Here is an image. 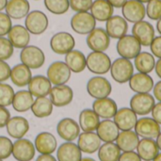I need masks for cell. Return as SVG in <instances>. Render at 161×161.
Instances as JSON below:
<instances>
[{"instance_id": "1", "label": "cell", "mask_w": 161, "mask_h": 161, "mask_svg": "<svg viewBox=\"0 0 161 161\" xmlns=\"http://www.w3.org/2000/svg\"><path fill=\"white\" fill-rule=\"evenodd\" d=\"M111 63L112 61L109 56L105 52L92 51L86 57V65L88 70L96 75L108 74L110 70Z\"/></svg>"}, {"instance_id": "2", "label": "cell", "mask_w": 161, "mask_h": 161, "mask_svg": "<svg viewBox=\"0 0 161 161\" xmlns=\"http://www.w3.org/2000/svg\"><path fill=\"white\" fill-rule=\"evenodd\" d=\"M135 67L130 59L118 58H116L110 66V75L113 80L119 84L127 83L132 75H134Z\"/></svg>"}, {"instance_id": "3", "label": "cell", "mask_w": 161, "mask_h": 161, "mask_svg": "<svg viewBox=\"0 0 161 161\" xmlns=\"http://www.w3.org/2000/svg\"><path fill=\"white\" fill-rule=\"evenodd\" d=\"M87 92L94 99L109 97L112 92V86L109 80L102 75L91 77L87 82Z\"/></svg>"}, {"instance_id": "4", "label": "cell", "mask_w": 161, "mask_h": 161, "mask_svg": "<svg viewBox=\"0 0 161 161\" xmlns=\"http://www.w3.org/2000/svg\"><path fill=\"white\" fill-rule=\"evenodd\" d=\"M21 63L25 64L31 70L42 68L45 62L43 51L36 45H27L20 52Z\"/></svg>"}, {"instance_id": "5", "label": "cell", "mask_w": 161, "mask_h": 161, "mask_svg": "<svg viewBox=\"0 0 161 161\" xmlns=\"http://www.w3.org/2000/svg\"><path fill=\"white\" fill-rule=\"evenodd\" d=\"M116 50L121 58L134 59L142 52V44L132 34H126L118 40Z\"/></svg>"}, {"instance_id": "6", "label": "cell", "mask_w": 161, "mask_h": 161, "mask_svg": "<svg viewBox=\"0 0 161 161\" xmlns=\"http://www.w3.org/2000/svg\"><path fill=\"white\" fill-rule=\"evenodd\" d=\"M72 29L79 35H88L96 27V20L89 11L76 12L71 18Z\"/></svg>"}, {"instance_id": "7", "label": "cell", "mask_w": 161, "mask_h": 161, "mask_svg": "<svg viewBox=\"0 0 161 161\" xmlns=\"http://www.w3.org/2000/svg\"><path fill=\"white\" fill-rule=\"evenodd\" d=\"M72 75V72L69 67L63 61H54L51 63L46 71V76L54 86L66 84Z\"/></svg>"}, {"instance_id": "8", "label": "cell", "mask_w": 161, "mask_h": 161, "mask_svg": "<svg viewBox=\"0 0 161 161\" xmlns=\"http://www.w3.org/2000/svg\"><path fill=\"white\" fill-rule=\"evenodd\" d=\"M49 21L46 14L41 10H32L26 15L25 26L30 34L41 35L48 28Z\"/></svg>"}, {"instance_id": "9", "label": "cell", "mask_w": 161, "mask_h": 161, "mask_svg": "<svg viewBox=\"0 0 161 161\" xmlns=\"http://www.w3.org/2000/svg\"><path fill=\"white\" fill-rule=\"evenodd\" d=\"M75 40L72 34L66 31H60L54 34L50 40L51 50L57 55H66L75 49Z\"/></svg>"}, {"instance_id": "10", "label": "cell", "mask_w": 161, "mask_h": 161, "mask_svg": "<svg viewBox=\"0 0 161 161\" xmlns=\"http://www.w3.org/2000/svg\"><path fill=\"white\" fill-rule=\"evenodd\" d=\"M156 105L155 97L150 93H135L129 102V108L140 116H146L152 112Z\"/></svg>"}, {"instance_id": "11", "label": "cell", "mask_w": 161, "mask_h": 161, "mask_svg": "<svg viewBox=\"0 0 161 161\" xmlns=\"http://www.w3.org/2000/svg\"><path fill=\"white\" fill-rule=\"evenodd\" d=\"M134 131L142 139L156 140L161 132V125L152 117H142L138 119Z\"/></svg>"}, {"instance_id": "12", "label": "cell", "mask_w": 161, "mask_h": 161, "mask_svg": "<svg viewBox=\"0 0 161 161\" xmlns=\"http://www.w3.org/2000/svg\"><path fill=\"white\" fill-rule=\"evenodd\" d=\"M86 42L92 51L105 52L110 45V37L108 35L105 28L95 27L87 35Z\"/></svg>"}, {"instance_id": "13", "label": "cell", "mask_w": 161, "mask_h": 161, "mask_svg": "<svg viewBox=\"0 0 161 161\" xmlns=\"http://www.w3.org/2000/svg\"><path fill=\"white\" fill-rule=\"evenodd\" d=\"M132 35L140 42L142 46H150L156 37V31L150 22L142 20L133 25Z\"/></svg>"}, {"instance_id": "14", "label": "cell", "mask_w": 161, "mask_h": 161, "mask_svg": "<svg viewBox=\"0 0 161 161\" xmlns=\"http://www.w3.org/2000/svg\"><path fill=\"white\" fill-rule=\"evenodd\" d=\"M122 14L128 23H138L146 16L145 5L138 0H127L122 7Z\"/></svg>"}, {"instance_id": "15", "label": "cell", "mask_w": 161, "mask_h": 161, "mask_svg": "<svg viewBox=\"0 0 161 161\" xmlns=\"http://www.w3.org/2000/svg\"><path fill=\"white\" fill-rule=\"evenodd\" d=\"M36 148L33 142L27 139H19L13 142L12 156L17 161H31L35 158Z\"/></svg>"}, {"instance_id": "16", "label": "cell", "mask_w": 161, "mask_h": 161, "mask_svg": "<svg viewBox=\"0 0 161 161\" xmlns=\"http://www.w3.org/2000/svg\"><path fill=\"white\" fill-rule=\"evenodd\" d=\"M49 98L54 107L63 108L70 105L74 99V92L68 85L54 86L49 93Z\"/></svg>"}, {"instance_id": "17", "label": "cell", "mask_w": 161, "mask_h": 161, "mask_svg": "<svg viewBox=\"0 0 161 161\" xmlns=\"http://www.w3.org/2000/svg\"><path fill=\"white\" fill-rule=\"evenodd\" d=\"M80 126L72 118H63L57 125V133L65 142L75 141L80 134Z\"/></svg>"}, {"instance_id": "18", "label": "cell", "mask_w": 161, "mask_h": 161, "mask_svg": "<svg viewBox=\"0 0 161 161\" xmlns=\"http://www.w3.org/2000/svg\"><path fill=\"white\" fill-rule=\"evenodd\" d=\"M113 121L120 131L133 130L138 121V115L130 108H121L114 115Z\"/></svg>"}, {"instance_id": "19", "label": "cell", "mask_w": 161, "mask_h": 161, "mask_svg": "<svg viewBox=\"0 0 161 161\" xmlns=\"http://www.w3.org/2000/svg\"><path fill=\"white\" fill-rule=\"evenodd\" d=\"M106 31L110 39L119 40L128 32V22L120 15H113L106 22Z\"/></svg>"}, {"instance_id": "20", "label": "cell", "mask_w": 161, "mask_h": 161, "mask_svg": "<svg viewBox=\"0 0 161 161\" xmlns=\"http://www.w3.org/2000/svg\"><path fill=\"white\" fill-rule=\"evenodd\" d=\"M129 88L135 93H148L153 91L154 79L149 74L137 73L132 75L128 81Z\"/></svg>"}, {"instance_id": "21", "label": "cell", "mask_w": 161, "mask_h": 161, "mask_svg": "<svg viewBox=\"0 0 161 161\" xmlns=\"http://www.w3.org/2000/svg\"><path fill=\"white\" fill-rule=\"evenodd\" d=\"M34 145L41 155H52L58 149V141L50 132H41L36 136Z\"/></svg>"}, {"instance_id": "22", "label": "cell", "mask_w": 161, "mask_h": 161, "mask_svg": "<svg viewBox=\"0 0 161 161\" xmlns=\"http://www.w3.org/2000/svg\"><path fill=\"white\" fill-rule=\"evenodd\" d=\"M92 109L100 117V119H112L118 110V106L113 99L105 97L95 99L92 103Z\"/></svg>"}, {"instance_id": "23", "label": "cell", "mask_w": 161, "mask_h": 161, "mask_svg": "<svg viewBox=\"0 0 161 161\" xmlns=\"http://www.w3.org/2000/svg\"><path fill=\"white\" fill-rule=\"evenodd\" d=\"M102 144V141L96 132H83L77 138V146L82 153L94 154L98 151Z\"/></svg>"}, {"instance_id": "24", "label": "cell", "mask_w": 161, "mask_h": 161, "mask_svg": "<svg viewBox=\"0 0 161 161\" xmlns=\"http://www.w3.org/2000/svg\"><path fill=\"white\" fill-rule=\"evenodd\" d=\"M8 135L15 140H19L24 138L28 130H29V124L28 121L22 117V116H14L10 117L7 125H6Z\"/></svg>"}, {"instance_id": "25", "label": "cell", "mask_w": 161, "mask_h": 161, "mask_svg": "<svg viewBox=\"0 0 161 161\" xmlns=\"http://www.w3.org/2000/svg\"><path fill=\"white\" fill-rule=\"evenodd\" d=\"M8 39L14 48L23 49L29 44L30 33L22 25H12L8 33Z\"/></svg>"}, {"instance_id": "26", "label": "cell", "mask_w": 161, "mask_h": 161, "mask_svg": "<svg viewBox=\"0 0 161 161\" xmlns=\"http://www.w3.org/2000/svg\"><path fill=\"white\" fill-rule=\"evenodd\" d=\"M27 87L29 92L37 98L49 95L52 89V84L47 78V76L37 75L35 76H32Z\"/></svg>"}, {"instance_id": "27", "label": "cell", "mask_w": 161, "mask_h": 161, "mask_svg": "<svg viewBox=\"0 0 161 161\" xmlns=\"http://www.w3.org/2000/svg\"><path fill=\"white\" fill-rule=\"evenodd\" d=\"M120 129L111 119H105L100 121L96 129V134L103 142H115Z\"/></svg>"}, {"instance_id": "28", "label": "cell", "mask_w": 161, "mask_h": 161, "mask_svg": "<svg viewBox=\"0 0 161 161\" xmlns=\"http://www.w3.org/2000/svg\"><path fill=\"white\" fill-rule=\"evenodd\" d=\"M81 158L82 152L73 142H65L57 149L58 161H80Z\"/></svg>"}, {"instance_id": "29", "label": "cell", "mask_w": 161, "mask_h": 161, "mask_svg": "<svg viewBox=\"0 0 161 161\" xmlns=\"http://www.w3.org/2000/svg\"><path fill=\"white\" fill-rule=\"evenodd\" d=\"M5 10L11 19L20 20L29 13L30 5L28 0H8Z\"/></svg>"}, {"instance_id": "30", "label": "cell", "mask_w": 161, "mask_h": 161, "mask_svg": "<svg viewBox=\"0 0 161 161\" xmlns=\"http://www.w3.org/2000/svg\"><path fill=\"white\" fill-rule=\"evenodd\" d=\"M9 78L15 86L24 88L28 85L30 79L32 78L31 69L23 63L16 64L10 70Z\"/></svg>"}, {"instance_id": "31", "label": "cell", "mask_w": 161, "mask_h": 161, "mask_svg": "<svg viewBox=\"0 0 161 161\" xmlns=\"http://www.w3.org/2000/svg\"><path fill=\"white\" fill-rule=\"evenodd\" d=\"M140 142V137L133 130L120 131L115 143L122 152L135 151Z\"/></svg>"}, {"instance_id": "32", "label": "cell", "mask_w": 161, "mask_h": 161, "mask_svg": "<svg viewBox=\"0 0 161 161\" xmlns=\"http://www.w3.org/2000/svg\"><path fill=\"white\" fill-rule=\"evenodd\" d=\"M90 10L98 22H107L114 13V8L108 0H94Z\"/></svg>"}, {"instance_id": "33", "label": "cell", "mask_w": 161, "mask_h": 161, "mask_svg": "<svg viewBox=\"0 0 161 161\" xmlns=\"http://www.w3.org/2000/svg\"><path fill=\"white\" fill-rule=\"evenodd\" d=\"M136 150L142 161H153L159 154V148L157 144V142L153 139L140 140Z\"/></svg>"}, {"instance_id": "34", "label": "cell", "mask_w": 161, "mask_h": 161, "mask_svg": "<svg viewBox=\"0 0 161 161\" xmlns=\"http://www.w3.org/2000/svg\"><path fill=\"white\" fill-rule=\"evenodd\" d=\"M100 123V117L93 111L92 108L83 109L78 117V125L83 132L96 131Z\"/></svg>"}, {"instance_id": "35", "label": "cell", "mask_w": 161, "mask_h": 161, "mask_svg": "<svg viewBox=\"0 0 161 161\" xmlns=\"http://www.w3.org/2000/svg\"><path fill=\"white\" fill-rule=\"evenodd\" d=\"M64 62L69 67L71 72L75 74L82 73L87 68L85 55L76 49H73L65 55Z\"/></svg>"}, {"instance_id": "36", "label": "cell", "mask_w": 161, "mask_h": 161, "mask_svg": "<svg viewBox=\"0 0 161 161\" xmlns=\"http://www.w3.org/2000/svg\"><path fill=\"white\" fill-rule=\"evenodd\" d=\"M34 100V96L29 92L28 90H21L15 92L11 106L17 112H26L31 109Z\"/></svg>"}, {"instance_id": "37", "label": "cell", "mask_w": 161, "mask_h": 161, "mask_svg": "<svg viewBox=\"0 0 161 161\" xmlns=\"http://www.w3.org/2000/svg\"><path fill=\"white\" fill-rule=\"evenodd\" d=\"M156 59L152 53L150 52H141L134 58V67L139 73L150 74L155 70Z\"/></svg>"}, {"instance_id": "38", "label": "cell", "mask_w": 161, "mask_h": 161, "mask_svg": "<svg viewBox=\"0 0 161 161\" xmlns=\"http://www.w3.org/2000/svg\"><path fill=\"white\" fill-rule=\"evenodd\" d=\"M54 105L51 102L50 98L47 96L37 97L34 100V103L31 107V111L33 115L37 118L42 119L49 117L53 112Z\"/></svg>"}, {"instance_id": "39", "label": "cell", "mask_w": 161, "mask_h": 161, "mask_svg": "<svg viewBox=\"0 0 161 161\" xmlns=\"http://www.w3.org/2000/svg\"><path fill=\"white\" fill-rule=\"evenodd\" d=\"M97 152L100 161H118L122 154L115 142H104Z\"/></svg>"}, {"instance_id": "40", "label": "cell", "mask_w": 161, "mask_h": 161, "mask_svg": "<svg viewBox=\"0 0 161 161\" xmlns=\"http://www.w3.org/2000/svg\"><path fill=\"white\" fill-rule=\"evenodd\" d=\"M46 9L56 15H61L70 8L69 0H44Z\"/></svg>"}, {"instance_id": "41", "label": "cell", "mask_w": 161, "mask_h": 161, "mask_svg": "<svg viewBox=\"0 0 161 161\" xmlns=\"http://www.w3.org/2000/svg\"><path fill=\"white\" fill-rule=\"evenodd\" d=\"M14 94H15L14 90L10 85L5 82H0V106L1 107L7 108L8 106H11Z\"/></svg>"}, {"instance_id": "42", "label": "cell", "mask_w": 161, "mask_h": 161, "mask_svg": "<svg viewBox=\"0 0 161 161\" xmlns=\"http://www.w3.org/2000/svg\"><path fill=\"white\" fill-rule=\"evenodd\" d=\"M146 16L153 21L161 18V0H150L145 6Z\"/></svg>"}, {"instance_id": "43", "label": "cell", "mask_w": 161, "mask_h": 161, "mask_svg": "<svg viewBox=\"0 0 161 161\" xmlns=\"http://www.w3.org/2000/svg\"><path fill=\"white\" fill-rule=\"evenodd\" d=\"M14 47L8 38L0 37V60H8L13 55Z\"/></svg>"}, {"instance_id": "44", "label": "cell", "mask_w": 161, "mask_h": 161, "mask_svg": "<svg viewBox=\"0 0 161 161\" xmlns=\"http://www.w3.org/2000/svg\"><path fill=\"white\" fill-rule=\"evenodd\" d=\"M13 142L5 136H0V159L8 158L12 154Z\"/></svg>"}, {"instance_id": "45", "label": "cell", "mask_w": 161, "mask_h": 161, "mask_svg": "<svg viewBox=\"0 0 161 161\" xmlns=\"http://www.w3.org/2000/svg\"><path fill=\"white\" fill-rule=\"evenodd\" d=\"M92 2V0H69L70 8L75 12L89 11Z\"/></svg>"}, {"instance_id": "46", "label": "cell", "mask_w": 161, "mask_h": 161, "mask_svg": "<svg viewBox=\"0 0 161 161\" xmlns=\"http://www.w3.org/2000/svg\"><path fill=\"white\" fill-rule=\"evenodd\" d=\"M12 26L11 18L6 13L0 11V37H5Z\"/></svg>"}, {"instance_id": "47", "label": "cell", "mask_w": 161, "mask_h": 161, "mask_svg": "<svg viewBox=\"0 0 161 161\" xmlns=\"http://www.w3.org/2000/svg\"><path fill=\"white\" fill-rule=\"evenodd\" d=\"M150 50L151 53L154 55L155 58H161V36H157L153 40V42L150 44Z\"/></svg>"}, {"instance_id": "48", "label": "cell", "mask_w": 161, "mask_h": 161, "mask_svg": "<svg viewBox=\"0 0 161 161\" xmlns=\"http://www.w3.org/2000/svg\"><path fill=\"white\" fill-rule=\"evenodd\" d=\"M10 66L5 60H0V82H5L9 78Z\"/></svg>"}, {"instance_id": "49", "label": "cell", "mask_w": 161, "mask_h": 161, "mask_svg": "<svg viewBox=\"0 0 161 161\" xmlns=\"http://www.w3.org/2000/svg\"><path fill=\"white\" fill-rule=\"evenodd\" d=\"M118 161H142L137 152L130 151V152H123L120 156Z\"/></svg>"}, {"instance_id": "50", "label": "cell", "mask_w": 161, "mask_h": 161, "mask_svg": "<svg viewBox=\"0 0 161 161\" xmlns=\"http://www.w3.org/2000/svg\"><path fill=\"white\" fill-rule=\"evenodd\" d=\"M9 119H10L9 110L5 107L0 106V128L6 127Z\"/></svg>"}, {"instance_id": "51", "label": "cell", "mask_w": 161, "mask_h": 161, "mask_svg": "<svg viewBox=\"0 0 161 161\" xmlns=\"http://www.w3.org/2000/svg\"><path fill=\"white\" fill-rule=\"evenodd\" d=\"M151 114H152V118L161 125V102L156 103V105L152 109Z\"/></svg>"}, {"instance_id": "52", "label": "cell", "mask_w": 161, "mask_h": 161, "mask_svg": "<svg viewBox=\"0 0 161 161\" xmlns=\"http://www.w3.org/2000/svg\"><path fill=\"white\" fill-rule=\"evenodd\" d=\"M153 96L155 97L156 100H158V102H161V79L154 85Z\"/></svg>"}, {"instance_id": "53", "label": "cell", "mask_w": 161, "mask_h": 161, "mask_svg": "<svg viewBox=\"0 0 161 161\" xmlns=\"http://www.w3.org/2000/svg\"><path fill=\"white\" fill-rule=\"evenodd\" d=\"M35 161H58L52 155H40Z\"/></svg>"}, {"instance_id": "54", "label": "cell", "mask_w": 161, "mask_h": 161, "mask_svg": "<svg viewBox=\"0 0 161 161\" xmlns=\"http://www.w3.org/2000/svg\"><path fill=\"white\" fill-rule=\"evenodd\" d=\"M111 5L112 7L115 8H122V7L125 4V2L127 0H108Z\"/></svg>"}, {"instance_id": "55", "label": "cell", "mask_w": 161, "mask_h": 161, "mask_svg": "<svg viewBox=\"0 0 161 161\" xmlns=\"http://www.w3.org/2000/svg\"><path fill=\"white\" fill-rule=\"evenodd\" d=\"M155 72H156L157 75L161 79V58H158V59L156 61Z\"/></svg>"}, {"instance_id": "56", "label": "cell", "mask_w": 161, "mask_h": 161, "mask_svg": "<svg viewBox=\"0 0 161 161\" xmlns=\"http://www.w3.org/2000/svg\"><path fill=\"white\" fill-rule=\"evenodd\" d=\"M7 3H8V0H0V11L5 9Z\"/></svg>"}, {"instance_id": "57", "label": "cell", "mask_w": 161, "mask_h": 161, "mask_svg": "<svg viewBox=\"0 0 161 161\" xmlns=\"http://www.w3.org/2000/svg\"><path fill=\"white\" fill-rule=\"evenodd\" d=\"M156 142H157V144L159 148V151H161V132L159 133V135L158 136V138L156 139Z\"/></svg>"}, {"instance_id": "58", "label": "cell", "mask_w": 161, "mask_h": 161, "mask_svg": "<svg viewBox=\"0 0 161 161\" xmlns=\"http://www.w3.org/2000/svg\"><path fill=\"white\" fill-rule=\"evenodd\" d=\"M157 30L159 33V35L161 36V18L159 20L157 21Z\"/></svg>"}, {"instance_id": "59", "label": "cell", "mask_w": 161, "mask_h": 161, "mask_svg": "<svg viewBox=\"0 0 161 161\" xmlns=\"http://www.w3.org/2000/svg\"><path fill=\"white\" fill-rule=\"evenodd\" d=\"M80 161H96L95 159L92 158H82Z\"/></svg>"}, {"instance_id": "60", "label": "cell", "mask_w": 161, "mask_h": 161, "mask_svg": "<svg viewBox=\"0 0 161 161\" xmlns=\"http://www.w3.org/2000/svg\"><path fill=\"white\" fill-rule=\"evenodd\" d=\"M153 161H161V152H159V154L153 159Z\"/></svg>"}, {"instance_id": "61", "label": "cell", "mask_w": 161, "mask_h": 161, "mask_svg": "<svg viewBox=\"0 0 161 161\" xmlns=\"http://www.w3.org/2000/svg\"><path fill=\"white\" fill-rule=\"evenodd\" d=\"M138 1H140V2H142V3H143V4H147L150 0H138Z\"/></svg>"}, {"instance_id": "62", "label": "cell", "mask_w": 161, "mask_h": 161, "mask_svg": "<svg viewBox=\"0 0 161 161\" xmlns=\"http://www.w3.org/2000/svg\"><path fill=\"white\" fill-rule=\"evenodd\" d=\"M0 161H3V160H2V159H0Z\"/></svg>"}]
</instances>
